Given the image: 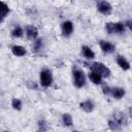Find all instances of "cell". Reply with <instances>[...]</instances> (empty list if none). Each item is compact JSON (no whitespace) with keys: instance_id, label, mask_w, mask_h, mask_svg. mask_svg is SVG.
<instances>
[{"instance_id":"6da1fadb","label":"cell","mask_w":132,"mask_h":132,"mask_svg":"<svg viewBox=\"0 0 132 132\" xmlns=\"http://www.w3.org/2000/svg\"><path fill=\"white\" fill-rule=\"evenodd\" d=\"M89 66H90V69H91V70L98 72L99 74L102 75L103 78L109 77L110 74H111L110 69H109L105 64H103L102 62H92V63L89 64Z\"/></svg>"},{"instance_id":"7a4b0ae2","label":"cell","mask_w":132,"mask_h":132,"mask_svg":"<svg viewBox=\"0 0 132 132\" xmlns=\"http://www.w3.org/2000/svg\"><path fill=\"white\" fill-rule=\"evenodd\" d=\"M72 77H73V85L76 88L80 89V88L85 87V85H86V74L80 68H77V67L73 68Z\"/></svg>"},{"instance_id":"3957f363","label":"cell","mask_w":132,"mask_h":132,"mask_svg":"<svg viewBox=\"0 0 132 132\" xmlns=\"http://www.w3.org/2000/svg\"><path fill=\"white\" fill-rule=\"evenodd\" d=\"M53 73L50 69L44 68L39 73V82L43 88H48L53 84Z\"/></svg>"},{"instance_id":"277c9868","label":"cell","mask_w":132,"mask_h":132,"mask_svg":"<svg viewBox=\"0 0 132 132\" xmlns=\"http://www.w3.org/2000/svg\"><path fill=\"white\" fill-rule=\"evenodd\" d=\"M97 10L104 15H109L112 11V6L106 0H99L97 2Z\"/></svg>"},{"instance_id":"5b68a950","label":"cell","mask_w":132,"mask_h":132,"mask_svg":"<svg viewBox=\"0 0 132 132\" xmlns=\"http://www.w3.org/2000/svg\"><path fill=\"white\" fill-rule=\"evenodd\" d=\"M99 46H100L101 51L104 54H111L116 50V46L110 41H107V40H104V39L99 40Z\"/></svg>"},{"instance_id":"8992f818","label":"cell","mask_w":132,"mask_h":132,"mask_svg":"<svg viewBox=\"0 0 132 132\" xmlns=\"http://www.w3.org/2000/svg\"><path fill=\"white\" fill-rule=\"evenodd\" d=\"M111 119L112 120H114L118 124H120L122 127L123 126H126L127 124H128V120H127V117H126V114L124 113V112H122V111H114L113 113H112V116H111Z\"/></svg>"},{"instance_id":"52a82bcc","label":"cell","mask_w":132,"mask_h":132,"mask_svg":"<svg viewBox=\"0 0 132 132\" xmlns=\"http://www.w3.org/2000/svg\"><path fill=\"white\" fill-rule=\"evenodd\" d=\"M73 24L71 21H64L61 25V30H62V34L65 37H68L72 34L73 32Z\"/></svg>"},{"instance_id":"ba28073f","label":"cell","mask_w":132,"mask_h":132,"mask_svg":"<svg viewBox=\"0 0 132 132\" xmlns=\"http://www.w3.org/2000/svg\"><path fill=\"white\" fill-rule=\"evenodd\" d=\"M26 35L30 40H35L38 38V29L33 25H28L26 27Z\"/></svg>"},{"instance_id":"9c48e42d","label":"cell","mask_w":132,"mask_h":132,"mask_svg":"<svg viewBox=\"0 0 132 132\" xmlns=\"http://www.w3.org/2000/svg\"><path fill=\"white\" fill-rule=\"evenodd\" d=\"M125 94H126V91H125L124 88H121V87H113V88H111V93H110V95H111V97H112L113 99H116V100L122 99V98L125 96Z\"/></svg>"},{"instance_id":"30bf717a","label":"cell","mask_w":132,"mask_h":132,"mask_svg":"<svg viewBox=\"0 0 132 132\" xmlns=\"http://www.w3.org/2000/svg\"><path fill=\"white\" fill-rule=\"evenodd\" d=\"M116 61H117V64L119 65V67L122 70H125L126 71V70H129L130 69V63H129V61L124 56H121V55L117 56Z\"/></svg>"},{"instance_id":"8fae6325","label":"cell","mask_w":132,"mask_h":132,"mask_svg":"<svg viewBox=\"0 0 132 132\" xmlns=\"http://www.w3.org/2000/svg\"><path fill=\"white\" fill-rule=\"evenodd\" d=\"M79 107H80V109H82L84 111H86V112L89 113V112H92L94 110L95 104H94V102L91 99H87V100L81 101L79 103Z\"/></svg>"},{"instance_id":"7c38bea8","label":"cell","mask_w":132,"mask_h":132,"mask_svg":"<svg viewBox=\"0 0 132 132\" xmlns=\"http://www.w3.org/2000/svg\"><path fill=\"white\" fill-rule=\"evenodd\" d=\"M10 50H11L12 55L15 56V57H24V56L27 54L26 48H25L24 46H22V45H19V44L12 45Z\"/></svg>"},{"instance_id":"4fadbf2b","label":"cell","mask_w":132,"mask_h":132,"mask_svg":"<svg viewBox=\"0 0 132 132\" xmlns=\"http://www.w3.org/2000/svg\"><path fill=\"white\" fill-rule=\"evenodd\" d=\"M81 54H82V56H84L87 60H89V61H91V60H93V59L95 58V53H94V51H93L90 46H88V45H82V46H81Z\"/></svg>"},{"instance_id":"5bb4252c","label":"cell","mask_w":132,"mask_h":132,"mask_svg":"<svg viewBox=\"0 0 132 132\" xmlns=\"http://www.w3.org/2000/svg\"><path fill=\"white\" fill-rule=\"evenodd\" d=\"M89 78H90V80H91L94 85H101V84H102V79H103V77H102L101 74H99L98 72L93 71V70L90 71V73H89Z\"/></svg>"},{"instance_id":"9a60e30c","label":"cell","mask_w":132,"mask_h":132,"mask_svg":"<svg viewBox=\"0 0 132 132\" xmlns=\"http://www.w3.org/2000/svg\"><path fill=\"white\" fill-rule=\"evenodd\" d=\"M23 35H24V30L19 25L14 26L13 29L11 30V36L13 38H21V37H23Z\"/></svg>"},{"instance_id":"2e32d148","label":"cell","mask_w":132,"mask_h":132,"mask_svg":"<svg viewBox=\"0 0 132 132\" xmlns=\"http://www.w3.org/2000/svg\"><path fill=\"white\" fill-rule=\"evenodd\" d=\"M10 13V8L8 6V4H6L5 2H1V21L3 22L4 19Z\"/></svg>"},{"instance_id":"e0dca14e","label":"cell","mask_w":132,"mask_h":132,"mask_svg":"<svg viewBox=\"0 0 132 132\" xmlns=\"http://www.w3.org/2000/svg\"><path fill=\"white\" fill-rule=\"evenodd\" d=\"M62 123H63V125L66 126V127L72 126V125H73V119H72L71 114L68 113V112L64 113V114L62 116Z\"/></svg>"},{"instance_id":"ac0fdd59","label":"cell","mask_w":132,"mask_h":132,"mask_svg":"<svg viewBox=\"0 0 132 132\" xmlns=\"http://www.w3.org/2000/svg\"><path fill=\"white\" fill-rule=\"evenodd\" d=\"M126 26L123 22H117L114 23V34H123L125 33Z\"/></svg>"},{"instance_id":"d6986e66","label":"cell","mask_w":132,"mask_h":132,"mask_svg":"<svg viewBox=\"0 0 132 132\" xmlns=\"http://www.w3.org/2000/svg\"><path fill=\"white\" fill-rule=\"evenodd\" d=\"M43 48V39L42 38H37L33 41V51L35 53L40 52Z\"/></svg>"},{"instance_id":"ffe728a7","label":"cell","mask_w":132,"mask_h":132,"mask_svg":"<svg viewBox=\"0 0 132 132\" xmlns=\"http://www.w3.org/2000/svg\"><path fill=\"white\" fill-rule=\"evenodd\" d=\"M11 107L14 110H21L23 107V102L19 98H12L11 99Z\"/></svg>"},{"instance_id":"44dd1931","label":"cell","mask_w":132,"mask_h":132,"mask_svg":"<svg viewBox=\"0 0 132 132\" xmlns=\"http://www.w3.org/2000/svg\"><path fill=\"white\" fill-rule=\"evenodd\" d=\"M108 127H109V129H111V130H113V131H118V130H121L123 127L120 125V124H118L114 120H112V119H110L109 121H108Z\"/></svg>"},{"instance_id":"7402d4cb","label":"cell","mask_w":132,"mask_h":132,"mask_svg":"<svg viewBox=\"0 0 132 132\" xmlns=\"http://www.w3.org/2000/svg\"><path fill=\"white\" fill-rule=\"evenodd\" d=\"M105 31L107 34L109 35H112L114 34V23L112 22H108L105 24Z\"/></svg>"},{"instance_id":"603a6c76","label":"cell","mask_w":132,"mask_h":132,"mask_svg":"<svg viewBox=\"0 0 132 132\" xmlns=\"http://www.w3.org/2000/svg\"><path fill=\"white\" fill-rule=\"evenodd\" d=\"M38 130H41V131H46L47 130V126H46V123L44 120H39L38 121Z\"/></svg>"},{"instance_id":"cb8c5ba5","label":"cell","mask_w":132,"mask_h":132,"mask_svg":"<svg viewBox=\"0 0 132 132\" xmlns=\"http://www.w3.org/2000/svg\"><path fill=\"white\" fill-rule=\"evenodd\" d=\"M102 93H103L104 95H110V93H111V88L108 87L107 85L103 84V85H102Z\"/></svg>"},{"instance_id":"d4e9b609","label":"cell","mask_w":132,"mask_h":132,"mask_svg":"<svg viewBox=\"0 0 132 132\" xmlns=\"http://www.w3.org/2000/svg\"><path fill=\"white\" fill-rule=\"evenodd\" d=\"M125 26H126V28H128L132 32V20H127L125 22Z\"/></svg>"},{"instance_id":"484cf974","label":"cell","mask_w":132,"mask_h":132,"mask_svg":"<svg viewBox=\"0 0 132 132\" xmlns=\"http://www.w3.org/2000/svg\"><path fill=\"white\" fill-rule=\"evenodd\" d=\"M129 116L132 118V106H130V107H129Z\"/></svg>"}]
</instances>
